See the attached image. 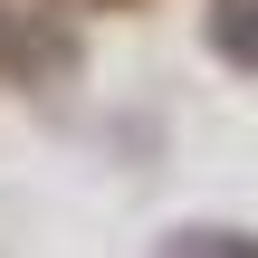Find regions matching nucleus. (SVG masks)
<instances>
[{
  "label": "nucleus",
  "mask_w": 258,
  "mask_h": 258,
  "mask_svg": "<svg viewBox=\"0 0 258 258\" xmlns=\"http://www.w3.org/2000/svg\"><path fill=\"white\" fill-rule=\"evenodd\" d=\"M153 258H258V230H239V220H182V230H163Z\"/></svg>",
  "instance_id": "nucleus-2"
},
{
  "label": "nucleus",
  "mask_w": 258,
  "mask_h": 258,
  "mask_svg": "<svg viewBox=\"0 0 258 258\" xmlns=\"http://www.w3.org/2000/svg\"><path fill=\"white\" fill-rule=\"evenodd\" d=\"M201 38H211L220 67L258 77V0H211V10H201Z\"/></svg>",
  "instance_id": "nucleus-1"
}]
</instances>
